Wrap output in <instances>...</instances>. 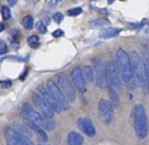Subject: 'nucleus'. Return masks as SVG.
<instances>
[{
  "mask_svg": "<svg viewBox=\"0 0 149 145\" xmlns=\"http://www.w3.org/2000/svg\"><path fill=\"white\" fill-rule=\"evenodd\" d=\"M21 114L29 124H34L40 127H44L46 130H53L55 127V122L52 119H46L37 112L30 104L25 103L22 106Z\"/></svg>",
  "mask_w": 149,
  "mask_h": 145,
  "instance_id": "obj_1",
  "label": "nucleus"
},
{
  "mask_svg": "<svg viewBox=\"0 0 149 145\" xmlns=\"http://www.w3.org/2000/svg\"><path fill=\"white\" fill-rule=\"evenodd\" d=\"M130 60L133 76L136 79L137 84H138L139 87L145 88V86L147 85L148 78H147L146 64H145L144 60L136 51H132L130 53Z\"/></svg>",
  "mask_w": 149,
  "mask_h": 145,
  "instance_id": "obj_2",
  "label": "nucleus"
},
{
  "mask_svg": "<svg viewBox=\"0 0 149 145\" xmlns=\"http://www.w3.org/2000/svg\"><path fill=\"white\" fill-rule=\"evenodd\" d=\"M114 59H116V66L122 81H124L125 83H129L133 77L130 54L127 53L124 49L120 48L116 50Z\"/></svg>",
  "mask_w": 149,
  "mask_h": 145,
  "instance_id": "obj_3",
  "label": "nucleus"
},
{
  "mask_svg": "<svg viewBox=\"0 0 149 145\" xmlns=\"http://www.w3.org/2000/svg\"><path fill=\"white\" fill-rule=\"evenodd\" d=\"M134 128L137 136L140 139H144L148 134V121H147L146 110L143 104H136L133 110Z\"/></svg>",
  "mask_w": 149,
  "mask_h": 145,
  "instance_id": "obj_4",
  "label": "nucleus"
},
{
  "mask_svg": "<svg viewBox=\"0 0 149 145\" xmlns=\"http://www.w3.org/2000/svg\"><path fill=\"white\" fill-rule=\"evenodd\" d=\"M4 137L7 145H34L29 137L17 132L11 127H6L4 129Z\"/></svg>",
  "mask_w": 149,
  "mask_h": 145,
  "instance_id": "obj_5",
  "label": "nucleus"
},
{
  "mask_svg": "<svg viewBox=\"0 0 149 145\" xmlns=\"http://www.w3.org/2000/svg\"><path fill=\"white\" fill-rule=\"evenodd\" d=\"M98 114L104 124L109 125L110 123H112L114 118L113 103L104 98L100 99L99 103H98Z\"/></svg>",
  "mask_w": 149,
  "mask_h": 145,
  "instance_id": "obj_6",
  "label": "nucleus"
},
{
  "mask_svg": "<svg viewBox=\"0 0 149 145\" xmlns=\"http://www.w3.org/2000/svg\"><path fill=\"white\" fill-rule=\"evenodd\" d=\"M93 66L95 68V77H96V84L99 88L104 89L106 86H108L107 83V74H106V66L103 63L100 58L95 57L93 58Z\"/></svg>",
  "mask_w": 149,
  "mask_h": 145,
  "instance_id": "obj_7",
  "label": "nucleus"
},
{
  "mask_svg": "<svg viewBox=\"0 0 149 145\" xmlns=\"http://www.w3.org/2000/svg\"><path fill=\"white\" fill-rule=\"evenodd\" d=\"M47 89L50 91V93L53 95V97L56 99V101L59 103L60 107L64 110L70 109V101L68 100L66 96L64 95V93L61 90L58 88V86L54 83L53 81H48L47 82Z\"/></svg>",
  "mask_w": 149,
  "mask_h": 145,
  "instance_id": "obj_8",
  "label": "nucleus"
},
{
  "mask_svg": "<svg viewBox=\"0 0 149 145\" xmlns=\"http://www.w3.org/2000/svg\"><path fill=\"white\" fill-rule=\"evenodd\" d=\"M106 74H107V83L108 88L116 90L120 86V75H118V68L116 66L112 61L106 62Z\"/></svg>",
  "mask_w": 149,
  "mask_h": 145,
  "instance_id": "obj_9",
  "label": "nucleus"
},
{
  "mask_svg": "<svg viewBox=\"0 0 149 145\" xmlns=\"http://www.w3.org/2000/svg\"><path fill=\"white\" fill-rule=\"evenodd\" d=\"M32 100L33 103L35 104V106L41 112L42 116L46 119H52L54 116V112L52 110V108L49 106V104L45 101L43 97L40 94L33 93L32 94Z\"/></svg>",
  "mask_w": 149,
  "mask_h": 145,
  "instance_id": "obj_10",
  "label": "nucleus"
},
{
  "mask_svg": "<svg viewBox=\"0 0 149 145\" xmlns=\"http://www.w3.org/2000/svg\"><path fill=\"white\" fill-rule=\"evenodd\" d=\"M70 79L74 84V86L76 87V89L81 93H85L87 87H86L85 83V78H84V74L82 72L80 66H74L70 70Z\"/></svg>",
  "mask_w": 149,
  "mask_h": 145,
  "instance_id": "obj_11",
  "label": "nucleus"
},
{
  "mask_svg": "<svg viewBox=\"0 0 149 145\" xmlns=\"http://www.w3.org/2000/svg\"><path fill=\"white\" fill-rule=\"evenodd\" d=\"M57 82L59 84L60 88H61L62 92L64 93V95L66 96L68 101H74L76 100V91H74V87L72 86V83L68 81V79L64 75L60 74L57 77Z\"/></svg>",
  "mask_w": 149,
  "mask_h": 145,
  "instance_id": "obj_12",
  "label": "nucleus"
},
{
  "mask_svg": "<svg viewBox=\"0 0 149 145\" xmlns=\"http://www.w3.org/2000/svg\"><path fill=\"white\" fill-rule=\"evenodd\" d=\"M77 125L79 127V129L84 133L85 135L89 137H93L96 134V130L94 124L92 122L91 119H89L88 116H81L78 119Z\"/></svg>",
  "mask_w": 149,
  "mask_h": 145,
  "instance_id": "obj_13",
  "label": "nucleus"
},
{
  "mask_svg": "<svg viewBox=\"0 0 149 145\" xmlns=\"http://www.w3.org/2000/svg\"><path fill=\"white\" fill-rule=\"evenodd\" d=\"M38 91H39L40 95L42 96V97L45 99V101L47 102L48 104H49V106L52 108V110L53 112H61L62 108L60 107L59 103H58L57 101H56V99L53 97V95H52L51 93H50V91L48 89H46L44 86H38Z\"/></svg>",
  "mask_w": 149,
  "mask_h": 145,
  "instance_id": "obj_14",
  "label": "nucleus"
},
{
  "mask_svg": "<svg viewBox=\"0 0 149 145\" xmlns=\"http://www.w3.org/2000/svg\"><path fill=\"white\" fill-rule=\"evenodd\" d=\"M66 142L68 145H82L84 143V138L80 133L72 131L66 137Z\"/></svg>",
  "mask_w": 149,
  "mask_h": 145,
  "instance_id": "obj_15",
  "label": "nucleus"
},
{
  "mask_svg": "<svg viewBox=\"0 0 149 145\" xmlns=\"http://www.w3.org/2000/svg\"><path fill=\"white\" fill-rule=\"evenodd\" d=\"M120 31L122 30L118 29V28H106V29L102 30L100 32V37L103 38V39H109V38L118 36Z\"/></svg>",
  "mask_w": 149,
  "mask_h": 145,
  "instance_id": "obj_16",
  "label": "nucleus"
},
{
  "mask_svg": "<svg viewBox=\"0 0 149 145\" xmlns=\"http://www.w3.org/2000/svg\"><path fill=\"white\" fill-rule=\"evenodd\" d=\"M30 128L33 132H35V134L38 136V138L42 141V142H47L48 141V136L46 134V132H44V130L41 128L40 126H37V125L34 124H29Z\"/></svg>",
  "mask_w": 149,
  "mask_h": 145,
  "instance_id": "obj_17",
  "label": "nucleus"
},
{
  "mask_svg": "<svg viewBox=\"0 0 149 145\" xmlns=\"http://www.w3.org/2000/svg\"><path fill=\"white\" fill-rule=\"evenodd\" d=\"M83 74H84V78H86V80L89 82H92L94 80V70L93 68L90 66H85L83 68Z\"/></svg>",
  "mask_w": 149,
  "mask_h": 145,
  "instance_id": "obj_18",
  "label": "nucleus"
},
{
  "mask_svg": "<svg viewBox=\"0 0 149 145\" xmlns=\"http://www.w3.org/2000/svg\"><path fill=\"white\" fill-rule=\"evenodd\" d=\"M23 25L27 30H32L34 27V17L32 15H26L23 20Z\"/></svg>",
  "mask_w": 149,
  "mask_h": 145,
  "instance_id": "obj_19",
  "label": "nucleus"
},
{
  "mask_svg": "<svg viewBox=\"0 0 149 145\" xmlns=\"http://www.w3.org/2000/svg\"><path fill=\"white\" fill-rule=\"evenodd\" d=\"M108 90H109V96L112 100V103L114 104V106H116L118 104V100H120V97L116 93V90L111 89V88H108Z\"/></svg>",
  "mask_w": 149,
  "mask_h": 145,
  "instance_id": "obj_20",
  "label": "nucleus"
},
{
  "mask_svg": "<svg viewBox=\"0 0 149 145\" xmlns=\"http://www.w3.org/2000/svg\"><path fill=\"white\" fill-rule=\"evenodd\" d=\"M28 43H29V45L31 46L32 48H37L40 44L39 38L35 35L31 36V37H29V39H28Z\"/></svg>",
  "mask_w": 149,
  "mask_h": 145,
  "instance_id": "obj_21",
  "label": "nucleus"
},
{
  "mask_svg": "<svg viewBox=\"0 0 149 145\" xmlns=\"http://www.w3.org/2000/svg\"><path fill=\"white\" fill-rule=\"evenodd\" d=\"M145 53V64H146V70H147V87H148V94H149V50H144Z\"/></svg>",
  "mask_w": 149,
  "mask_h": 145,
  "instance_id": "obj_22",
  "label": "nucleus"
},
{
  "mask_svg": "<svg viewBox=\"0 0 149 145\" xmlns=\"http://www.w3.org/2000/svg\"><path fill=\"white\" fill-rule=\"evenodd\" d=\"M1 15H2L3 20H9L11 17L10 9L7 6H5V5H2V7H1Z\"/></svg>",
  "mask_w": 149,
  "mask_h": 145,
  "instance_id": "obj_23",
  "label": "nucleus"
},
{
  "mask_svg": "<svg viewBox=\"0 0 149 145\" xmlns=\"http://www.w3.org/2000/svg\"><path fill=\"white\" fill-rule=\"evenodd\" d=\"M82 11H83V9H82V7H74V8H70L68 10V15H70V17H77V15H81Z\"/></svg>",
  "mask_w": 149,
  "mask_h": 145,
  "instance_id": "obj_24",
  "label": "nucleus"
},
{
  "mask_svg": "<svg viewBox=\"0 0 149 145\" xmlns=\"http://www.w3.org/2000/svg\"><path fill=\"white\" fill-rule=\"evenodd\" d=\"M106 22L103 21V20H94V21L90 22L89 25L91 26V27H100V26H105L106 25Z\"/></svg>",
  "mask_w": 149,
  "mask_h": 145,
  "instance_id": "obj_25",
  "label": "nucleus"
},
{
  "mask_svg": "<svg viewBox=\"0 0 149 145\" xmlns=\"http://www.w3.org/2000/svg\"><path fill=\"white\" fill-rule=\"evenodd\" d=\"M36 28H37V30L41 34H45L46 31H47V29H46V26L44 25L42 21H38L37 22V24H36Z\"/></svg>",
  "mask_w": 149,
  "mask_h": 145,
  "instance_id": "obj_26",
  "label": "nucleus"
},
{
  "mask_svg": "<svg viewBox=\"0 0 149 145\" xmlns=\"http://www.w3.org/2000/svg\"><path fill=\"white\" fill-rule=\"evenodd\" d=\"M7 51V45L3 40L0 41V54H4Z\"/></svg>",
  "mask_w": 149,
  "mask_h": 145,
  "instance_id": "obj_27",
  "label": "nucleus"
},
{
  "mask_svg": "<svg viewBox=\"0 0 149 145\" xmlns=\"http://www.w3.org/2000/svg\"><path fill=\"white\" fill-rule=\"evenodd\" d=\"M53 20L56 22V23H60V22H61L62 20H63V15H62L61 13H54Z\"/></svg>",
  "mask_w": 149,
  "mask_h": 145,
  "instance_id": "obj_28",
  "label": "nucleus"
},
{
  "mask_svg": "<svg viewBox=\"0 0 149 145\" xmlns=\"http://www.w3.org/2000/svg\"><path fill=\"white\" fill-rule=\"evenodd\" d=\"M52 35H53L54 37H60V36L63 35V31L58 29V30H56V31H54L53 33H52Z\"/></svg>",
  "mask_w": 149,
  "mask_h": 145,
  "instance_id": "obj_29",
  "label": "nucleus"
},
{
  "mask_svg": "<svg viewBox=\"0 0 149 145\" xmlns=\"http://www.w3.org/2000/svg\"><path fill=\"white\" fill-rule=\"evenodd\" d=\"M11 83H13V82L10 81V80H7V81H2V86L3 87H5V88H8V87H10L11 86Z\"/></svg>",
  "mask_w": 149,
  "mask_h": 145,
  "instance_id": "obj_30",
  "label": "nucleus"
},
{
  "mask_svg": "<svg viewBox=\"0 0 149 145\" xmlns=\"http://www.w3.org/2000/svg\"><path fill=\"white\" fill-rule=\"evenodd\" d=\"M8 3L10 6H13L15 4H17V1H15V0H10V1H8Z\"/></svg>",
  "mask_w": 149,
  "mask_h": 145,
  "instance_id": "obj_31",
  "label": "nucleus"
},
{
  "mask_svg": "<svg viewBox=\"0 0 149 145\" xmlns=\"http://www.w3.org/2000/svg\"><path fill=\"white\" fill-rule=\"evenodd\" d=\"M39 145H44V144H39Z\"/></svg>",
  "mask_w": 149,
  "mask_h": 145,
  "instance_id": "obj_32",
  "label": "nucleus"
}]
</instances>
